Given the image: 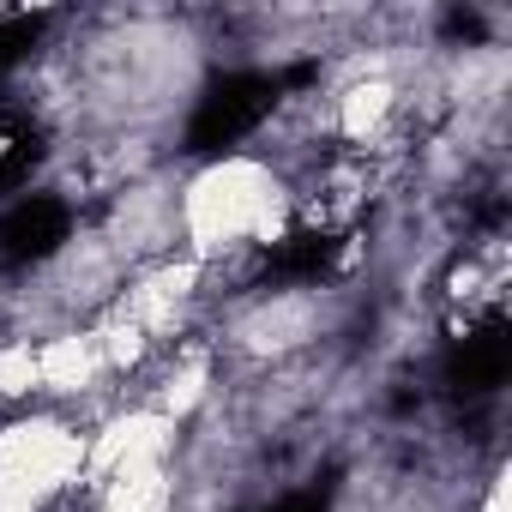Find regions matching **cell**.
<instances>
[{
  "label": "cell",
  "instance_id": "1",
  "mask_svg": "<svg viewBox=\"0 0 512 512\" xmlns=\"http://www.w3.org/2000/svg\"><path fill=\"white\" fill-rule=\"evenodd\" d=\"M314 67H284V73H260V67H241V73H223L199 91L193 115H187V151L193 157H217L229 145H241L253 127H260L290 85H308Z\"/></svg>",
  "mask_w": 512,
  "mask_h": 512
},
{
  "label": "cell",
  "instance_id": "2",
  "mask_svg": "<svg viewBox=\"0 0 512 512\" xmlns=\"http://www.w3.org/2000/svg\"><path fill=\"white\" fill-rule=\"evenodd\" d=\"M67 235H73V205L55 193H25L19 205L0 211V266L31 272V266L55 260L67 247Z\"/></svg>",
  "mask_w": 512,
  "mask_h": 512
},
{
  "label": "cell",
  "instance_id": "3",
  "mask_svg": "<svg viewBox=\"0 0 512 512\" xmlns=\"http://www.w3.org/2000/svg\"><path fill=\"white\" fill-rule=\"evenodd\" d=\"M506 368H512V326L500 314H488L482 326H470L446 362H440V386L458 398V404H482L506 386Z\"/></svg>",
  "mask_w": 512,
  "mask_h": 512
},
{
  "label": "cell",
  "instance_id": "4",
  "mask_svg": "<svg viewBox=\"0 0 512 512\" xmlns=\"http://www.w3.org/2000/svg\"><path fill=\"white\" fill-rule=\"evenodd\" d=\"M338 253H344L338 235H326V229H296V235H284V241L266 247L260 284H278V290H284V284H320V278L338 272Z\"/></svg>",
  "mask_w": 512,
  "mask_h": 512
},
{
  "label": "cell",
  "instance_id": "5",
  "mask_svg": "<svg viewBox=\"0 0 512 512\" xmlns=\"http://www.w3.org/2000/svg\"><path fill=\"white\" fill-rule=\"evenodd\" d=\"M49 139H43V121H31L25 109H0V193H13L31 181V169L43 163Z\"/></svg>",
  "mask_w": 512,
  "mask_h": 512
},
{
  "label": "cell",
  "instance_id": "6",
  "mask_svg": "<svg viewBox=\"0 0 512 512\" xmlns=\"http://www.w3.org/2000/svg\"><path fill=\"white\" fill-rule=\"evenodd\" d=\"M43 13H7L0 19V73H13L31 49H37V37H43Z\"/></svg>",
  "mask_w": 512,
  "mask_h": 512
},
{
  "label": "cell",
  "instance_id": "7",
  "mask_svg": "<svg viewBox=\"0 0 512 512\" xmlns=\"http://www.w3.org/2000/svg\"><path fill=\"white\" fill-rule=\"evenodd\" d=\"M266 512H332V488H296V494L272 500Z\"/></svg>",
  "mask_w": 512,
  "mask_h": 512
},
{
  "label": "cell",
  "instance_id": "8",
  "mask_svg": "<svg viewBox=\"0 0 512 512\" xmlns=\"http://www.w3.org/2000/svg\"><path fill=\"white\" fill-rule=\"evenodd\" d=\"M440 31H446L452 43H482V37H488V25H482L476 13H464V7H452V13L440 19Z\"/></svg>",
  "mask_w": 512,
  "mask_h": 512
}]
</instances>
